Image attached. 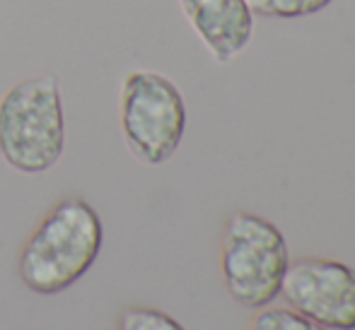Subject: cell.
<instances>
[{"label":"cell","instance_id":"6da1fadb","mask_svg":"<svg viewBox=\"0 0 355 330\" xmlns=\"http://www.w3.org/2000/svg\"><path fill=\"white\" fill-rule=\"evenodd\" d=\"M104 244L99 212L83 198L56 203L24 241L17 261L22 284L34 294L51 297L87 275Z\"/></svg>","mask_w":355,"mask_h":330},{"label":"cell","instance_id":"7a4b0ae2","mask_svg":"<svg viewBox=\"0 0 355 330\" xmlns=\"http://www.w3.org/2000/svg\"><path fill=\"white\" fill-rule=\"evenodd\" d=\"M66 149V111L53 73L27 77L0 97V157L19 174L53 169Z\"/></svg>","mask_w":355,"mask_h":330},{"label":"cell","instance_id":"3957f363","mask_svg":"<svg viewBox=\"0 0 355 330\" xmlns=\"http://www.w3.org/2000/svg\"><path fill=\"white\" fill-rule=\"evenodd\" d=\"M290 265L283 232L266 217L234 212L225 222L220 268L227 294L247 309H263L281 294Z\"/></svg>","mask_w":355,"mask_h":330},{"label":"cell","instance_id":"277c9868","mask_svg":"<svg viewBox=\"0 0 355 330\" xmlns=\"http://www.w3.org/2000/svg\"><path fill=\"white\" fill-rule=\"evenodd\" d=\"M119 121L126 147L148 167L164 164L187 131V104L179 87L155 70H133L119 92Z\"/></svg>","mask_w":355,"mask_h":330},{"label":"cell","instance_id":"5b68a950","mask_svg":"<svg viewBox=\"0 0 355 330\" xmlns=\"http://www.w3.org/2000/svg\"><path fill=\"white\" fill-rule=\"evenodd\" d=\"M288 309L329 330H355V270L331 258H300L285 270Z\"/></svg>","mask_w":355,"mask_h":330},{"label":"cell","instance_id":"8992f818","mask_svg":"<svg viewBox=\"0 0 355 330\" xmlns=\"http://www.w3.org/2000/svg\"><path fill=\"white\" fill-rule=\"evenodd\" d=\"M179 8L218 63H230L252 42L254 12L247 0H179Z\"/></svg>","mask_w":355,"mask_h":330},{"label":"cell","instance_id":"52a82bcc","mask_svg":"<svg viewBox=\"0 0 355 330\" xmlns=\"http://www.w3.org/2000/svg\"><path fill=\"white\" fill-rule=\"evenodd\" d=\"M254 15L268 19H297L322 12L331 0H247Z\"/></svg>","mask_w":355,"mask_h":330},{"label":"cell","instance_id":"ba28073f","mask_svg":"<svg viewBox=\"0 0 355 330\" xmlns=\"http://www.w3.org/2000/svg\"><path fill=\"white\" fill-rule=\"evenodd\" d=\"M116 330H184L177 318L150 306H131L121 313Z\"/></svg>","mask_w":355,"mask_h":330},{"label":"cell","instance_id":"9c48e42d","mask_svg":"<svg viewBox=\"0 0 355 330\" xmlns=\"http://www.w3.org/2000/svg\"><path fill=\"white\" fill-rule=\"evenodd\" d=\"M252 330H329L293 309H266L252 323Z\"/></svg>","mask_w":355,"mask_h":330}]
</instances>
